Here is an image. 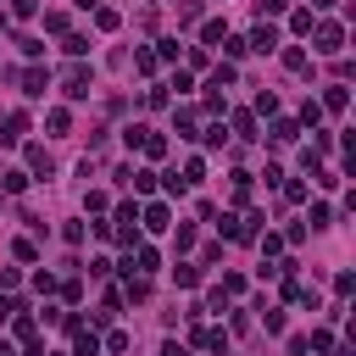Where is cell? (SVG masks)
<instances>
[{"instance_id":"1","label":"cell","mask_w":356,"mask_h":356,"mask_svg":"<svg viewBox=\"0 0 356 356\" xmlns=\"http://www.w3.org/2000/svg\"><path fill=\"white\" fill-rule=\"evenodd\" d=\"M89 89H95L89 67H84V62H73V67L62 73V95H67V101H89Z\"/></svg>"},{"instance_id":"2","label":"cell","mask_w":356,"mask_h":356,"mask_svg":"<svg viewBox=\"0 0 356 356\" xmlns=\"http://www.w3.org/2000/svg\"><path fill=\"white\" fill-rule=\"evenodd\" d=\"M312 39H318L323 56H340V51H345V28H340V23H312Z\"/></svg>"},{"instance_id":"3","label":"cell","mask_w":356,"mask_h":356,"mask_svg":"<svg viewBox=\"0 0 356 356\" xmlns=\"http://www.w3.org/2000/svg\"><path fill=\"white\" fill-rule=\"evenodd\" d=\"M245 51H279V28L273 23H256L251 39H245Z\"/></svg>"},{"instance_id":"4","label":"cell","mask_w":356,"mask_h":356,"mask_svg":"<svg viewBox=\"0 0 356 356\" xmlns=\"http://www.w3.org/2000/svg\"><path fill=\"white\" fill-rule=\"evenodd\" d=\"M23 134H28V117H23V112H12L6 123H0V145H23Z\"/></svg>"},{"instance_id":"5","label":"cell","mask_w":356,"mask_h":356,"mask_svg":"<svg viewBox=\"0 0 356 356\" xmlns=\"http://www.w3.org/2000/svg\"><path fill=\"white\" fill-rule=\"evenodd\" d=\"M73 351H78V356H101V334L78 323V329H73Z\"/></svg>"},{"instance_id":"6","label":"cell","mask_w":356,"mask_h":356,"mask_svg":"<svg viewBox=\"0 0 356 356\" xmlns=\"http://www.w3.org/2000/svg\"><path fill=\"white\" fill-rule=\"evenodd\" d=\"M267 140H273V145H295V140H301V123H295V117H279Z\"/></svg>"},{"instance_id":"7","label":"cell","mask_w":356,"mask_h":356,"mask_svg":"<svg viewBox=\"0 0 356 356\" xmlns=\"http://www.w3.org/2000/svg\"><path fill=\"white\" fill-rule=\"evenodd\" d=\"M229 134H234V140H256V117L251 112H234L229 117Z\"/></svg>"},{"instance_id":"8","label":"cell","mask_w":356,"mask_h":356,"mask_svg":"<svg viewBox=\"0 0 356 356\" xmlns=\"http://www.w3.org/2000/svg\"><path fill=\"white\" fill-rule=\"evenodd\" d=\"M23 190H28V173H23V167L0 173V195H23Z\"/></svg>"},{"instance_id":"9","label":"cell","mask_w":356,"mask_h":356,"mask_svg":"<svg viewBox=\"0 0 356 356\" xmlns=\"http://www.w3.org/2000/svg\"><path fill=\"white\" fill-rule=\"evenodd\" d=\"M44 84H51L44 67H23V95H44Z\"/></svg>"},{"instance_id":"10","label":"cell","mask_w":356,"mask_h":356,"mask_svg":"<svg viewBox=\"0 0 356 356\" xmlns=\"http://www.w3.org/2000/svg\"><path fill=\"white\" fill-rule=\"evenodd\" d=\"M345 101H351V95H345V84H329L318 106H323V112H345Z\"/></svg>"},{"instance_id":"11","label":"cell","mask_w":356,"mask_h":356,"mask_svg":"<svg viewBox=\"0 0 356 356\" xmlns=\"http://www.w3.org/2000/svg\"><path fill=\"white\" fill-rule=\"evenodd\" d=\"M195 345H201V351H229V334H222V329H201Z\"/></svg>"},{"instance_id":"12","label":"cell","mask_w":356,"mask_h":356,"mask_svg":"<svg viewBox=\"0 0 356 356\" xmlns=\"http://www.w3.org/2000/svg\"><path fill=\"white\" fill-rule=\"evenodd\" d=\"M178 134H184V140H201V117L184 106V112H178Z\"/></svg>"},{"instance_id":"13","label":"cell","mask_w":356,"mask_h":356,"mask_svg":"<svg viewBox=\"0 0 356 356\" xmlns=\"http://www.w3.org/2000/svg\"><path fill=\"white\" fill-rule=\"evenodd\" d=\"M156 262H162V256H156L151 245H140V256H134V262H128V273H134V267H140V273H156Z\"/></svg>"},{"instance_id":"14","label":"cell","mask_w":356,"mask_h":356,"mask_svg":"<svg viewBox=\"0 0 356 356\" xmlns=\"http://www.w3.org/2000/svg\"><path fill=\"white\" fill-rule=\"evenodd\" d=\"M145 229H151V234H162V229H167V206H162V201H156V206H145Z\"/></svg>"},{"instance_id":"15","label":"cell","mask_w":356,"mask_h":356,"mask_svg":"<svg viewBox=\"0 0 356 356\" xmlns=\"http://www.w3.org/2000/svg\"><path fill=\"white\" fill-rule=\"evenodd\" d=\"M62 51H67L73 62H84V51H89V39H84V34H67V39H62Z\"/></svg>"},{"instance_id":"16","label":"cell","mask_w":356,"mask_h":356,"mask_svg":"<svg viewBox=\"0 0 356 356\" xmlns=\"http://www.w3.org/2000/svg\"><path fill=\"white\" fill-rule=\"evenodd\" d=\"M12 329H17V340H34V318H28V312H23V306L12 312Z\"/></svg>"},{"instance_id":"17","label":"cell","mask_w":356,"mask_h":356,"mask_svg":"<svg viewBox=\"0 0 356 356\" xmlns=\"http://www.w3.org/2000/svg\"><path fill=\"white\" fill-rule=\"evenodd\" d=\"M117 23H123V17H117V12H112V6H95V28H101V34H112V28H117Z\"/></svg>"},{"instance_id":"18","label":"cell","mask_w":356,"mask_h":356,"mask_svg":"<svg viewBox=\"0 0 356 356\" xmlns=\"http://www.w3.org/2000/svg\"><path fill=\"white\" fill-rule=\"evenodd\" d=\"M156 178H162V173H151V167H140V173H134V190H140V195H151V190H156Z\"/></svg>"},{"instance_id":"19","label":"cell","mask_w":356,"mask_h":356,"mask_svg":"<svg viewBox=\"0 0 356 356\" xmlns=\"http://www.w3.org/2000/svg\"><path fill=\"white\" fill-rule=\"evenodd\" d=\"M28 167H34V173H44V178H51V156H44V145H34V151H28Z\"/></svg>"},{"instance_id":"20","label":"cell","mask_w":356,"mask_h":356,"mask_svg":"<svg viewBox=\"0 0 356 356\" xmlns=\"http://www.w3.org/2000/svg\"><path fill=\"white\" fill-rule=\"evenodd\" d=\"M234 201H240V206L251 201V173H234Z\"/></svg>"},{"instance_id":"21","label":"cell","mask_w":356,"mask_h":356,"mask_svg":"<svg viewBox=\"0 0 356 356\" xmlns=\"http://www.w3.org/2000/svg\"><path fill=\"white\" fill-rule=\"evenodd\" d=\"M201 39H206V44H222V39H229V28H222V23H206Z\"/></svg>"},{"instance_id":"22","label":"cell","mask_w":356,"mask_h":356,"mask_svg":"<svg viewBox=\"0 0 356 356\" xmlns=\"http://www.w3.org/2000/svg\"><path fill=\"white\" fill-rule=\"evenodd\" d=\"M44 123H51V134H67V123H73V117H67V106H56V112L44 117Z\"/></svg>"},{"instance_id":"23","label":"cell","mask_w":356,"mask_h":356,"mask_svg":"<svg viewBox=\"0 0 356 356\" xmlns=\"http://www.w3.org/2000/svg\"><path fill=\"white\" fill-rule=\"evenodd\" d=\"M262 312H267V318H262V323H267V334H284V312H273V306H262Z\"/></svg>"},{"instance_id":"24","label":"cell","mask_w":356,"mask_h":356,"mask_svg":"<svg viewBox=\"0 0 356 356\" xmlns=\"http://www.w3.org/2000/svg\"><path fill=\"white\" fill-rule=\"evenodd\" d=\"M134 67H140V73H156V51H134Z\"/></svg>"},{"instance_id":"25","label":"cell","mask_w":356,"mask_h":356,"mask_svg":"<svg viewBox=\"0 0 356 356\" xmlns=\"http://www.w3.org/2000/svg\"><path fill=\"white\" fill-rule=\"evenodd\" d=\"M284 67L290 73H306V51H284Z\"/></svg>"},{"instance_id":"26","label":"cell","mask_w":356,"mask_h":356,"mask_svg":"<svg viewBox=\"0 0 356 356\" xmlns=\"http://www.w3.org/2000/svg\"><path fill=\"white\" fill-rule=\"evenodd\" d=\"M12 251H17V262H34V256H39V245H34V240H17Z\"/></svg>"},{"instance_id":"27","label":"cell","mask_w":356,"mask_h":356,"mask_svg":"<svg viewBox=\"0 0 356 356\" xmlns=\"http://www.w3.org/2000/svg\"><path fill=\"white\" fill-rule=\"evenodd\" d=\"M178 17H184V23H190V17H201V0H178Z\"/></svg>"},{"instance_id":"28","label":"cell","mask_w":356,"mask_h":356,"mask_svg":"<svg viewBox=\"0 0 356 356\" xmlns=\"http://www.w3.org/2000/svg\"><path fill=\"white\" fill-rule=\"evenodd\" d=\"M12 12H17V17H34V12H39V0H12Z\"/></svg>"},{"instance_id":"29","label":"cell","mask_w":356,"mask_h":356,"mask_svg":"<svg viewBox=\"0 0 356 356\" xmlns=\"http://www.w3.org/2000/svg\"><path fill=\"white\" fill-rule=\"evenodd\" d=\"M284 6H290V0H262V17H267V12H284Z\"/></svg>"},{"instance_id":"30","label":"cell","mask_w":356,"mask_h":356,"mask_svg":"<svg viewBox=\"0 0 356 356\" xmlns=\"http://www.w3.org/2000/svg\"><path fill=\"white\" fill-rule=\"evenodd\" d=\"M162 356H190V351H184V345H167V351H162Z\"/></svg>"},{"instance_id":"31","label":"cell","mask_w":356,"mask_h":356,"mask_svg":"<svg viewBox=\"0 0 356 356\" xmlns=\"http://www.w3.org/2000/svg\"><path fill=\"white\" fill-rule=\"evenodd\" d=\"M312 6H318V12H329V6H334V0H312Z\"/></svg>"},{"instance_id":"32","label":"cell","mask_w":356,"mask_h":356,"mask_svg":"<svg viewBox=\"0 0 356 356\" xmlns=\"http://www.w3.org/2000/svg\"><path fill=\"white\" fill-rule=\"evenodd\" d=\"M0 356H17V351H12V345H6V340H0Z\"/></svg>"},{"instance_id":"33","label":"cell","mask_w":356,"mask_h":356,"mask_svg":"<svg viewBox=\"0 0 356 356\" xmlns=\"http://www.w3.org/2000/svg\"><path fill=\"white\" fill-rule=\"evenodd\" d=\"M0 28H6V17H0Z\"/></svg>"}]
</instances>
